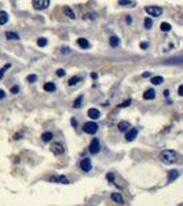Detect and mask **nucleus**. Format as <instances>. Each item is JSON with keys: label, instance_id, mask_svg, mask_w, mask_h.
I'll list each match as a JSON object with an SVG mask.
<instances>
[{"label": "nucleus", "instance_id": "nucleus-34", "mask_svg": "<svg viewBox=\"0 0 183 206\" xmlns=\"http://www.w3.org/2000/svg\"><path fill=\"white\" fill-rule=\"evenodd\" d=\"M65 74H66L65 69H58V70H57V76H58V77H63Z\"/></svg>", "mask_w": 183, "mask_h": 206}, {"label": "nucleus", "instance_id": "nucleus-39", "mask_svg": "<svg viewBox=\"0 0 183 206\" xmlns=\"http://www.w3.org/2000/svg\"><path fill=\"white\" fill-rule=\"evenodd\" d=\"M178 94L180 95V96H183V85H180V87L178 88Z\"/></svg>", "mask_w": 183, "mask_h": 206}, {"label": "nucleus", "instance_id": "nucleus-29", "mask_svg": "<svg viewBox=\"0 0 183 206\" xmlns=\"http://www.w3.org/2000/svg\"><path fill=\"white\" fill-rule=\"evenodd\" d=\"M167 63H183V56L182 58H172V59H170V61H167Z\"/></svg>", "mask_w": 183, "mask_h": 206}, {"label": "nucleus", "instance_id": "nucleus-7", "mask_svg": "<svg viewBox=\"0 0 183 206\" xmlns=\"http://www.w3.org/2000/svg\"><path fill=\"white\" fill-rule=\"evenodd\" d=\"M80 168L84 172H89V170L92 169V162L89 158H84V159H81V164H80Z\"/></svg>", "mask_w": 183, "mask_h": 206}, {"label": "nucleus", "instance_id": "nucleus-15", "mask_svg": "<svg viewBox=\"0 0 183 206\" xmlns=\"http://www.w3.org/2000/svg\"><path fill=\"white\" fill-rule=\"evenodd\" d=\"M109 41H110V45H112L113 48L118 47V44H120V39H118L117 36H112L110 39H109Z\"/></svg>", "mask_w": 183, "mask_h": 206}, {"label": "nucleus", "instance_id": "nucleus-28", "mask_svg": "<svg viewBox=\"0 0 183 206\" xmlns=\"http://www.w3.org/2000/svg\"><path fill=\"white\" fill-rule=\"evenodd\" d=\"M81 78L80 77H77V76H74V77H72L70 80H69V85H70V87H73V85H76L77 83H79V81H80Z\"/></svg>", "mask_w": 183, "mask_h": 206}, {"label": "nucleus", "instance_id": "nucleus-8", "mask_svg": "<svg viewBox=\"0 0 183 206\" xmlns=\"http://www.w3.org/2000/svg\"><path fill=\"white\" fill-rule=\"evenodd\" d=\"M136 135H138V129H136V128H131V129L127 132V135H125V140H127V142H132V140L136 138Z\"/></svg>", "mask_w": 183, "mask_h": 206}, {"label": "nucleus", "instance_id": "nucleus-18", "mask_svg": "<svg viewBox=\"0 0 183 206\" xmlns=\"http://www.w3.org/2000/svg\"><path fill=\"white\" fill-rule=\"evenodd\" d=\"M54 138V135L51 132H44V133L41 135V140L43 142H51V139Z\"/></svg>", "mask_w": 183, "mask_h": 206}, {"label": "nucleus", "instance_id": "nucleus-24", "mask_svg": "<svg viewBox=\"0 0 183 206\" xmlns=\"http://www.w3.org/2000/svg\"><path fill=\"white\" fill-rule=\"evenodd\" d=\"M10 67H11V63H6L4 66H3V67H1V69H0V80L3 78V76H4V73L7 72V70H9Z\"/></svg>", "mask_w": 183, "mask_h": 206}, {"label": "nucleus", "instance_id": "nucleus-27", "mask_svg": "<svg viewBox=\"0 0 183 206\" xmlns=\"http://www.w3.org/2000/svg\"><path fill=\"white\" fill-rule=\"evenodd\" d=\"M47 43H48V41H47V39H44V37L37 39V45H39V47H45V45H47Z\"/></svg>", "mask_w": 183, "mask_h": 206}, {"label": "nucleus", "instance_id": "nucleus-25", "mask_svg": "<svg viewBox=\"0 0 183 206\" xmlns=\"http://www.w3.org/2000/svg\"><path fill=\"white\" fill-rule=\"evenodd\" d=\"M160 28H161V30L162 32H170L171 30V25L168 22H162L160 25Z\"/></svg>", "mask_w": 183, "mask_h": 206}, {"label": "nucleus", "instance_id": "nucleus-5", "mask_svg": "<svg viewBox=\"0 0 183 206\" xmlns=\"http://www.w3.org/2000/svg\"><path fill=\"white\" fill-rule=\"evenodd\" d=\"M32 4H33V7L36 10H44L50 6V1L48 0H33Z\"/></svg>", "mask_w": 183, "mask_h": 206}, {"label": "nucleus", "instance_id": "nucleus-41", "mask_svg": "<svg viewBox=\"0 0 183 206\" xmlns=\"http://www.w3.org/2000/svg\"><path fill=\"white\" fill-rule=\"evenodd\" d=\"M4 96H6L4 91H3V90H0V99H4Z\"/></svg>", "mask_w": 183, "mask_h": 206}, {"label": "nucleus", "instance_id": "nucleus-31", "mask_svg": "<svg viewBox=\"0 0 183 206\" xmlns=\"http://www.w3.org/2000/svg\"><path fill=\"white\" fill-rule=\"evenodd\" d=\"M95 18H96V14L95 13H88L84 15V19H91V21H94Z\"/></svg>", "mask_w": 183, "mask_h": 206}, {"label": "nucleus", "instance_id": "nucleus-22", "mask_svg": "<svg viewBox=\"0 0 183 206\" xmlns=\"http://www.w3.org/2000/svg\"><path fill=\"white\" fill-rule=\"evenodd\" d=\"M152 83L154 85H160V84L164 83V78H162L161 76H154V77H152Z\"/></svg>", "mask_w": 183, "mask_h": 206}, {"label": "nucleus", "instance_id": "nucleus-33", "mask_svg": "<svg viewBox=\"0 0 183 206\" xmlns=\"http://www.w3.org/2000/svg\"><path fill=\"white\" fill-rule=\"evenodd\" d=\"M29 83H35L36 80H37V76L36 74H30V76H28V78H26Z\"/></svg>", "mask_w": 183, "mask_h": 206}, {"label": "nucleus", "instance_id": "nucleus-42", "mask_svg": "<svg viewBox=\"0 0 183 206\" xmlns=\"http://www.w3.org/2000/svg\"><path fill=\"white\" fill-rule=\"evenodd\" d=\"M125 21H127V23H128V25H130V23H132V18H131V17H127V18H125Z\"/></svg>", "mask_w": 183, "mask_h": 206}, {"label": "nucleus", "instance_id": "nucleus-9", "mask_svg": "<svg viewBox=\"0 0 183 206\" xmlns=\"http://www.w3.org/2000/svg\"><path fill=\"white\" fill-rule=\"evenodd\" d=\"M88 117H89V118H92V120H98L99 117H101V113H99L98 109L91 107L88 110Z\"/></svg>", "mask_w": 183, "mask_h": 206}, {"label": "nucleus", "instance_id": "nucleus-6", "mask_svg": "<svg viewBox=\"0 0 183 206\" xmlns=\"http://www.w3.org/2000/svg\"><path fill=\"white\" fill-rule=\"evenodd\" d=\"M89 152L92 154V155H95V154H98L99 150H101V144H99L98 139H92L91 140V143H89Z\"/></svg>", "mask_w": 183, "mask_h": 206}, {"label": "nucleus", "instance_id": "nucleus-32", "mask_svg": "<svg viewBox=\"0 0 183 206\" xmlns=\"http://www.w3.org/2000/svg\"><path fill=\"white\" fill-rule=\"evenodd\" d=\"M130 104H131V99H127V100H124V102L121 103L118 107H120V109H124V107H128Z\"/></svg>", "mask_w": 183, "mask_h": 206}, {"label": "nucleus", "instance_id": "nucleus-21", "mask_svg": "<svg viewBox=\"0 0 183 206\" xmlns=\"http://www.w3.org/2000/svg\"><path fill=\"white\" fill-rule=\"evenodd\" d=\"M63 11H65V14H66V15H67V17H69L70 19H74V18H76V14L73 13V10H72L70 7H65V10H63Z\"/></svg>", "mask_w": 183, "mask_h": 206}, {"label": "nucleus", "instance_id": "nucleus-37", "mask_svg": "<svg viewBox=\"0 0 183 206\" xmlns=\"http://www.w3.org/2000/svg\"><path fill=\"white\" fill-rule=\"evenodd\" d=\"M50 181H51V183H58V176H52V177H50Z\"/></svg>", "mask_w": 183, "mask_h": 206}, {"label": "nucleus", "instance_id": "nucleus-3", "mask_svg": "<svg viewBox=\"0 0 183 206\" xmlns=\"http://www.w3.org/2000/svg\"><path fill=\"white\" fill-rule=\"evenodd\" d=\"M145 11L150 15V17H160L162 14V8L161 7H157V6H148Z\"/></svg>", "mask_w": 183, "mask_h": 206}, {"label": "nucleus", "instance_id": "nucleus-19", "mask_svg": "<svg viewBox=\"0 0 183 206\" xmlns=\"http://www.w3.org/2000/svg\"><path fill=\"white\" fill-rule=\"evenodd\" d=\"M83 99H84V96H83V95H80V96H79V98L74 100V103H73V107H74V109H80L81 104H83Z\"/></svg>", "mask_w": 183, "mask_h": 206}, {"label": "nucleus", "instance_id": "nucleus-43", "mask_svg": "<svg viewBox=\"0 0 183 206\" xmlns=\"http://www.w3.org/2000/svg\"><path fill=\"white\" fill-rule=\"evenodd\" d=\"M91 78L96 80V78H98V74H96V73H91Z\"/></svg>", "mask_w": 183, "mask_h": 206}, {"label": "nucleus", "instance_id": "nucleus-30", "mask_svg": "<svg viewBox=\"0 0 183 206\" xmlns=\"http://www.w3.org/2000/svg\"><path fill=\"white\" fill-rule=\"evenodd\" d=\"M153 26V21H152V18H146L145 19V28H146V29H150V28Z\"/></svg>", "mask_w": 183, "mask_h": 206}, {"label": "nucleus", "instance_id": "nucleus-20", "mask_svg": "<svg viewBox=\"0 0 183 206\" xmlns=\"http://www.w3.org/2000/svg\"><path fill=\"white\" fill-rule=\"evenodd\" d=\"M118 4L120 6H125V7H135V1H130V0H120L118 1Z\"/></svg>", "mask_w": 183, "mask_h": 206}, {"label": "nucleus", "instance_id": "nucleus-46", "mask_svg": "<svg viewBox=\"0 0 183 206\" xmlns=\"http://www.w3.org/2000/svg\"><path fill=\"white\" fill-rule=\"evenodd\" d=\"M65 52L67 54V52H69V48H63V49H62V54H65Z\"/></svg>", "mask_w": 183, "mask_h": 206}, {"label": "nucleus", "instance_id": "nucleus-1", "mask_svg": "<svg viewBox=\"0 0 183 206\" xmlns=\"http://www.w3.org/2000/svg\"><path fill=\"white\" fill-rule=\"evenodd\" d=\"M160 159L162 164L171 165V164H175L178 161V154L174 150H164V151L160 152Z\"/></svg>", "mask_w": 183, "mask_h": 206}, {"label": "nucleus", "instance_id": "nucleus-44", "mask_svg": "<svg viewBox=\"0 0 183 206\" xmlns=\"http://www.w3.org/2000/svg\"><path fill=\"white\" fill-rule=\"evenodd\" d=\"M152 76V73H149V72H146V73H143V77L146 78V77H150Z\"/></svg>", "mask_w": 183, "mask_h": 206}, {"label": "nucleus", "instance_id": "nucleus-10", "mask_svg": "<svg viewBox=\"0 0 183 206\" xmlns=\"http://www.w3.org/2000/svg\"><path fill=\"white\" fill-rule=\"evenodd\" d=\"M117 128H118L120 132H125V131H128L131 128V124L128 121H120L118 125H117Z\"/></svg>", "mask_w": 183, "mask_h": 206}, {"label": "nucleus", "instance_id": "nucleus-35", "mask_svg": "<svg viewBox=\"0 0 183 206\" xmlns=\"http://www.w3.org/2000/svg\"><path fill=\"white\" fill-rule=\"evenodd\" d=\"M19 92V87L18 85H14L13 88H11V94H18Z\"/></svg>", "mask_w": 183, "mask_h": 206}, {"label": "nucleus", "instance_id": "nucleus-38", "mask_svg": "<svg viewBox=\"0 0 183 206\" xmlns=\"http://www.w3.org/2000/svg\"><path fill=\"white\" fill-rule=\"evenodd\" d=\"M149 47V43H140V48L142 49H146Z\"/></svg>", "mask_w": 183, "mask_h": 206}, {"label": "nucleus", "instance_id": "nucleus-17", "mask_svg": "<svg viewBox=\"0 0 183 206\" xmlns=\"http://www.w3.org/2000/svg\"><path fill=\"white\" fill-rule=\"evenodd\" d=\"M44 91L45 92H54V91H55V84H54V83H45Z\"/></svg>", "mask_w": 183, "mask_h": 206}, {"label": "nucleus", "instance_id": "nucleus-14", "mask_svg": "<svg viewBox=\"0 0 183 206\" xmlns=\"http://www.w3.org/2000/svg\"><path fill=\"white\" fill-rule=\"evenodd\" d=\"M7 21H9V14L6 11H1L0 13V25H6Z\"/></svg>", "mask_w": 183, "mask_h": 206}, {"label": "nucleus", "instance_id": "nucleus-23", "mask_svg": "<svg viewBox=\"0 0 183 206\" xmlns=\"http://www.w3.org/2000/svg\"><path fill=\"white\" fill-rule=\"evenodd\" d=\"M6 37L10 39V40H18L19 39L18 33H14V32H6Z\"/></svg>", "mask_w": 183, "mask_h": 206}, {"label": "nucleus", "instance_id": "nucleus-36", "mask_svg": "<svg viewBox=\"0 0 183 206\" xmlns=\"http://www.w3.org/2000/svg\"><path fill=\"white\" fill-rule=\"evenodd\" d=\"M107 180H109V181H110V183H113V181H114V175H113V173H107Z\"/></svg>", "mask_w": 183, "mask_h": 206}, {"label": "nucleus", "instance_id": "nucleus-11", "mask_svg": "<svg viewBox=\"0 0 183 206\" xmlns=\"http://www.w3.org/2000/svg\"><path fill=\"white\" fill-rule=\"evenodd\" d=\"M156 98V91L154 90H148L145 94H143V99L145 100H152V99Z\"/></svg>", "mask_w": 183, "mask_h": 206}, {"label": "nucleus", "instance_id": "nucleus-4", "mask_svg": "<svg viewBox=\"0 0 183 206\" xmlns=\"http://www.w3.org/2000/svg\"><path fill=\"white\" fill-rule=\"evenodd\" d=\"M51 152H52L54 155H61L65 152V147H63L62 143H59V142H55V143L51 144Z\"/></svg>", "mask_w": 183, "mask_h": 206}, {"label": "nucleus", "instance_id": "nucleus-13", "mask_svg": "<svg viewBox=\"0 0 183 206\" xmlns=\"http://www.w3.org/2000/svg\"><path fill=\"white\" fill-rule=\"evenodd\" d=\"M179 177V170H170V172H168V181H175V180L178 179Z\"/></svg>", "mask_w": 183, "mask_h": 206}, {"label": "nucleus", "instance_id": "nucleus-45", "mask_svg": "<svg viewBox=\"0 0 183 206\" xmlns=\"http://www.w3.org/2000/svg\"><path fill=\"white\" fill-rule=\"evenodd\" d=\"M164 96H165V98H168V96H170V91H168V90L164 91Z\"/></svg>", "mask_w": 183, "mask_h": 206}, {"label": "nucleus", "instance_id": "nucleus-16", "mask_svg": "<svg viewBox=\"0 0 183 206\" xmlns=\"http://www.w3.org/2000/svg\"><path fill=\"white\" fill-rule=\"evenodd\" d=\"M113 199V201L114 202H117V203H123V202H124V199H123V197H121L120 194L118 193H113L112 194V197H110Z\"/></svg>", "mask_w": 183, "mask_h": 206}, {"label": "nucleus", "instance_id": "nucleus-12", "mask_svg": "<svg viewBox=\"0 0 183 206\" xmlns=\"http://www.w3.org/2000/svg\"><path fill=\"white\" fill-rule=\"evenodd\" d=\"M77 44H79V47L83 49H87L89 47V43L87 39H84V37H80V39H77Z\"/></svg>", "mask_w": 183, "mask_h": 206}, {"label": "nucleus", "instance_id": "nucleus-2", "mask_svg": "<svg viewBox=\"0 0 183 206\" xmlns=\"http://www.w3.org/2000/svg\"><path fill=\"white\" fill-rule=\"evenodd\" d=\"M83 131L88 135H95L96 133V131H98V124H95V122H92V121L85 122L84 126H83Z\"/></svg>", "mask_w": 183, "mask_h": 206}, {"label": "nucleus", "instance_id": "nucleus-26", "mask_svg": "<svg viewBox=\"0 0 183 206\" xmlns=\"http://www.w3.org/2000/svg\"><path fill=\"white\" fill-rule=\"evenodd\" d=\"M58 183H62V184H69V183H70V181H69V179H67L66 176L61 175V176H58Z\"/></svg>", "mask_w": 183, "mask_h": 206}, {"label": "nucleus", "instance_id": "nucleus-40", "mask_svg": "<svg viewBox=\"0 0 183 206\" xmlns=\"http://www.w3.org/2000/svg\"><path fill=\"white\" fill-rule=\"evenodd\" d=\"M70 124H72V125H73V126H74V128H76V126H77V121H76V120H74V118H72V120H70Z\"/></svg>", "mask_w": 183, "mask_h": 206}]
</instances>
